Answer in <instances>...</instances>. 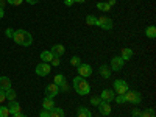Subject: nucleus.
Wrapping results in <instances>:
<instances>
[{
  "label": "nucleus",
  "instance_id": "1",
  "mask_svg": "<svg viewBox=\"0 0 156 117\" xmlns=\"http://www.w3.org/2000/svg\"><path fill=\"white\" fill-rule=\"evenodd\" d=\"M12 39L22 47H28L33 44V36L27 31V30H14V36Z\"/></svg>",
  "mask_w": 156,
  "mask_h": 117
},
{
  "label": "nucleus",
  "instance_id": "36",
  "mask_svg": "<svg viewBox=\"0 0 156 117\" xmlns=\"http://www.w3.org/2000/svg\"><path fill=\"white\" fill-rule=\"evenodd\" d=\"M39 117H50V114H48L47 109H42L41 112H39Z\"/></svg>",
  "mask_w": 156,
  "mask_h": 117
},
{
  "label": "nucleus",
  "instance_id": "43",
  "mask_svg": "<svg viewBox=\"0 0 156 117\" xmlns=\"http://www.w3.org/2000/svg\"><path fill=\"white\" fill-rule=\"evenodd\" d=\"M108 5H109V6H112V5H115V0H109V2H108Z\"/></svg>",
  "mask_w": 156,
  "mask_h": 117
},
{
  "label": "nucleus",
  "instance_id": "18",
  "mask_svg": "<svg viewBox=\"0 0 156 117\" xmlns=\"http://www.w3.org/2000/svg\"><path fill=\"white\" fill-rule=\"evenodd\" d=\"M120 58H122L123 61L131 59V58H133V50H131V48H122V55H120Z\"/></svg>",
  "mask_w": 156,
  "mask_h": 117
},
{
  "label": "nucleus",
  "instance_id": "32",
  "mask_svg": "<svg viewBox=\"0 0 156 117\" xmlns=\"http://www.w3.org/2000/svg\"><path fill=\"white\" fill-rule=\"evenodd\" d=\"M22 2H23V0H6V3H9L12 6H19Z\"/></svg>",
  "mask_w": 156,
  "mask_h": 117
},
{
  "label": "nucleus",
  "instance_id": "13",
  "mask_svg": "<svg viewBox=\"0 0 156 117\" xmlns=\"http://www.w3.org/2000/svg\"><path fill=\"white\" fill-rule=\"evenodd\" d=\"M50 51H51V53H53L55 56H61V55H64L66 48H64V45H62V44H55L53 47L50 48Z\"/></svg>",
  "mask_w": 156,
  "mask_h": 117
},
{
  "label": "nucleus",
  "instance_id": "25",
  "mask_svg": "<svg viewBox=\"0 0 156 117\" xmlns=\"http://www.w3.org/2000/svg\"><path fill=\"white\" fill-rule=\"evenodd\" d=\"M81 64V59L78 58V56H72L70 58V66H73V67H78Z\"/></svg>",
  "mask_w": 156,
  "mask_h": 117
},
{
  "label": "nucleus",
  "instance_id": "14",
  "mask_svg": "<svg viewBox=\"0 0 156 117\" xmlns=\"http://www.w3.org/2000/svg\"><path fill=\"white\" fill-rule=\"evenodd\" d=\"M8 111H9V114H19V112H22V108H20L19 103L14 100V101H9Z\"/></svg>",
  "mask_w": 156,
  "mask_h": 117
},
{
  "label": "nucleus",
  "instance_id": "24",
  "mask_svg": "<svg viewBox=\"0 0 156 117\" xmlns=\"http://www.w3.org/2000/svg\"><path fill=\"white\" fill-rule=\"evenodd\" d=\"M97 8H98L100 11H109V9H111V6H109L108 3H105V2H98V3H97Z\"/></svg>",
  "mask_w": 156,
  "mask_h": 117
},
{
  "label": "nucleus",
  "instance_id": "8",
  "mask_svg": "<svg viewBox=\"0 0 156 117\" xmlns=\"http://www.w3.org/2000/svg\"><path fill=\"white\" fill-rule=\"evenodd\" d=\"M78 75L80 76H83V78H87V76H90L92 75V67L89 66V64H80L78 66Z\"/></svg>",
  "mask_w": 156,
  "mask_h": 117
},
{
  "label": "nucleus",
  "instance_id": "6",
  "mask_svg": "<svg viewBox=\"0 0 156 117\" xmlns=\"http://www.w3.org/2000/svg\"><path fill=\"white\" fill-rule=\"evenodd\" d=\"M97 25L101 27L103 30H111L112 28V20L106 16H101V17H97Z\"/></svg>",
  "mask_w": 156,
  "mask_h": 117
},
{
  "label": "nucleus",
  "instance_id": "3",
  "mask_svg": "<svg viewBox=\"0 0 156 117\" xmlns=\"http://www.w3.org/2000/svg\"><path fill=\"white\" fill-rule=\"evenodd\" d=\"M123 95H125V101L126 103H134V105H139V103L142 101V95L139 92H136V90H126Z\"/></svg>",
  "mask_w": 156,
  "mask_h": 117
},
{
  "label": "nucleus",
  "instance_id": "44",
  "mask_svg": "<svg viewBox=\"0 0 156 117\" xmlns=\"http://www.w3.org/2000/svg\"><path fill=\"white\" fill-rule=\"evenodd\" d=\"M73 2H76V3H83V2H86V0H73Z\"/></svg>",
  "mask_w": 156,
  "mask_h": 117
},
{
  "label": "nucleus",
  "instance_id": "16",
  "mask_svg": "<svg viewBox=\"0 0 156 117\" xmlns=\"http://www.w3.org/2000/svg\"><path fill=\"white\" fill-rule=\"evenodd\" d=\"M53 56H55V55L51 53L50 50H44L42 53H41V59H42V62H48V64H50L51 59H53Z\"/></svg>",
  "mask_w": 156,
  "mask_h": 117
},
{
  "label": "nucleus",
  "instance_id": "35",
  "mask_svg": "<svg viewBox=\"0 0 156 117\" xmlns=\"http://www.w3.org/2000/svg\"><path fill=\"white\" fill-rule=\"evenodd\" d=\"M131 114H133V117H140L142 111L140 109H131Z\"/></svg>",
  "mask_w": 156,
  "mask_h": 117
},
{
  "label": "nucleus",
  "instance_id": "5",
  "mask_svg": "<svg viewBox=\"0 0 156 117\" xmlns=\"http://www.w3.org/2000/svg\"><path fill=\"white\" fill-rule=\"evenodd\" d=\"M50 70H51V66L48 62H41V64H37V66H36V73L39 76H47L50 73Z\"/></svg>",
  "mask_w": 156,
  "mask_h": 117
},
{
  "label": "nucleus",
  "instance_id": "40",
  "mask_svg": "<svg viewBox=\"0 0 156 117\" xmlns=\"http://www.w3.org/2000/svg\"><path fill=\"white\" fill-rule=\"evenodd\" d=\"M5 16V8H0V19Z\"/></svg>",
  "mask_w": 156,
  "mask_h": 117
},
{
  "label": "nucleus",
  "instance_id": "30",
  "mask_svg": "<svg viewBox=\"0 0 156 117\" xmlns=\"http://www.w3.org/2000/svg\"><path fill=\"white\" fill-rule=\"evenodd\" d=\"M90 103H92L94 106H98L100 103H101V98L100 97H92V98H90Z\"/></svg>",
  "mask_w": 156,
  "mask_h": 117
},
{
  "label": "nucleus",
  "instance_id": "4",
  "mask_svg": "<svg viewBox=\"0 0 156 117\" xmlns=\"http://www.w3.org/2000/svg\"><path fill=\"white\" fill-rule=\"evenodd\" d=\"M112 90H114V92H117V94H120V95H123L126 90H129V86H128V83L125 80H115Z\"/></svg>",
  "mask_w": 156,
  "mask_h": 117
},
{
  "label": "nucleus",
  "instance_id": "38",
  "mask_svg": "<svg viewBox=\"0 0 156 117\" xmlns=\"http://www.w3.org/2000/svg\"><path fill=\"white\" fill-rule=\"evenodd\" d=\"M64 3H66L67 6H72V5H73L75 2H73V0H64Z\"/></svg>",
  "mask_w": 156,
  "mask_h": 117
},
{
  "label": "nucleus",
  "instance_id": "15",
  "mask_svg": "<svg viewBox=\"0 0 156 117\" xmlns=\"http://www.w3.org/2000/svg\"><path fill=\"white\" fill-rule=\"evenodd\" d=\"M0 89H3V90L11 89V80L8 76H0Z\"/></svg>",
  "mask_w": 156,
  "mask_h": 117
},
{
  "label": "nucleus",
  "instance_id": "28",
  "mask_svg": "<svg viewBox=\"0 0 156 117\" xmlns=\"http://www.w3.org/2000/svg\"><path fill=\"white\" fill-rule=\"evenodd\" d=\"M8 115H9L8 106H0V117H8Z\"/></svg>",
  "mask_w": 156,
  "mask_h": 117
},
{
  "label": "nucleus",
  "instance_id": "27",
  "mask_svg": "<svg viewBox=\"0 0 156 117\" xmlns=\"http://www.w3.org/2000/svg\"><path fill=\"white\" fill-rule=\"evenodd\" d=\"M86 23L87 25H97V17L95 16H87L86 17Z\"/></svg>",
  "mask_w": 156,
  "mask_h": 117
},
{
  "label": "nucleus",
  "instance_id": "22",
  "mask_svg": "<svg viewBox=\"0 0 156 117\" xmlns=\"http://www.w3.org/2000/svg\"><path fill=\"white\" fill-rule=\"evenodd\" d=\"M5 95H6V100H9V101H14L16 97H17V95H16V90L12 89V87L8 89V90H5Z\"/></svg>",
  "mask_w": 156,
  "mask_h": 117
},
{
  "label": "nucleus",
  "instance_id": "23",
  "mask_svg": "<svg viewBox=\"0 0 156 117\" xmlns=\"http://www.w3.org/2000/svg\"><path fill=\"white\" fill-rule=\"evenodd\" d=\"M53 83H55V84H58V86H61L62 83H66V76L61 75V73L55 75V80H53Z\"/></svg>",
  "mask_w": 156,
  "mask_h": 117
},
{
  "label": "nucleus",
  "instance_id": "12",
  "mask_svg": "<svg viewBox=\"0 0 156 117\" xmlns=\"http://www.w3.org/2000/svg\"><path fill=\"white\" fill-rule=\"evenodd\" d=\"M53 108H55V100L51 98V97H45L42 100V109L50 111V109H53Z\"/></svg>",
  "mask_w": 156,
  "mask_h": 117
},
{
  "label": "nucleus",
  "instance_id": "9",
  "mask_svg": "<svg viewBox=\"0 0 156 117\" xmlns=\"http://www.w3.org/2000/svg\"><path fill=\"white\" fill-rule=\"evenodd\" d=\"M114 97H115V92H114L112 89H103L101 94H100L101 101H108V103H111L114 100Z\"/></svg>",
  "mask_w": 156,
  "mask_h": 117
},
{
  "label": "nucleus",
  "instance_id": "39",
  "mask_svg": "<svg viewBox=\"0 0 156 117\" xmlns=\"http://www.w3.org/2000/svg\"><path fill=\"white\" fill-rule=\"evenodd\" d=\"M25 2L30 3V5H34V3H37V2H39V0H25Z\"/></svg>",
  "mask_w": 156,
  "mask_h": 117
},
{
  "label": "nucleus",
  "instance_id": "45",
  "mask_svg": "<svg viewBox=\"0 0 156 117\" xmlns=\"http://www.w3.org/2000/svg\"><path fill=\"white\" fill-rule=\"evenodd\" d=\"M106 117H108V115H106Z\"/></svg>",
  "mask_w": 156,
  "mask_h": 117
},
{
  "label": "nucleus",
  "instance_id": "31",
  "mask_svg": "<svg viewBox=\"0 0 156 117\" xmlns=\"http://www.w3.org/2000/svg\"><path fill=\"white\" fill-rule=\"evenodd\" d=\"M114 100L119 103V105H122V103H126V101H125V95H120V94L117 95V97H114Z\"/></svg>",
  "mask_w": 156,
  "mask_h": 117
},
{
  "label": "nucleus",
  "instance_id": "21",
  "mask_svg": "<svg viewBox=\"0 0 156 117\" xmlns=\"http://www.w3.org/2000/svg\"><path fill=\"white\" fill-rule=\"evenodd\" d=\"M145 34H147V37H150V39H154V37H156V28H154V25H150V27L145 28Z\"/></svg>",
  "mask_w": 156,
  "mask_h": 117
},
{
  "label": "nucleus",
  "instance_id": "34",
  "mask_svg": "<svg viewBox=\"0 0 156 117\" xmlns=\"http://www.w3.org/2000/svg\"><path fill=\"white\" fill-rule=\"evenodd\" d=\"M6 100V95H5V90L3 89H0V103H3Z\"/></svg>",
  "mask_w": 156,
  "mask_h": 117
},
{
  "label": "nucleus",
  "instance_id": "10",
  "mask_svg": "<svg viewBox=\"0 0 156 117\" xmlns=\"http://www.w3.org/2000/svg\"><path fill=\"white\" fill-rule=\"evenodd\" d=\"M123 64H125V61L120 58V56H114L112 59H111V70H120L122 67H123Z\"/></svg>",
  "mask_w": 156,
  "mask_h": 117
},
{
  "label": "nucleus",
  "instance_id": "37",
  "mask_svg": "<svg viewBox=\"0 0 156 117\" xmlns=\"http://www.w3.org/2000/svg\"><path fill=\"white\" fill-rule=\"evenodd\" d=\"M59 90H64V92H66V90H69V86H67V81H66V83H62V84L59 86Z\"/></svg>",
  "mask_w": 156,
  "mask_h": 117
},
{
  "label": "nucleus",
  "instance_id": "26",
  "mask_svg": "<svg viewBox=\"0 0 156 117\" xmlns=\"http://www.w3.org/2000/svg\"><path fill=\"white\" fill-rule=\"evenodd\" d=\"M140 117H156V114L153 109H145V111H142Z\"/></svg>",
  "mask_w": 156,
  "mask_h": 117
},
{
  "label": "nucleus",
  "instance_id": "11",
  "mask_svg": "<svg viewBox=\"0 0 156 117\" xmlns=\"http://www.w3.org/2000/svg\"><path fill=\"white\" fill-rule=\"evenodd\" d=\"M98 109H100V112L103 114V115H109L111 114V111H112V108H111V105H109V103L108 101H101L100 103V105H98Z\"/></svg>",
  "mask_w": 156,
  "mask_h": 117
},
{
  "label": "nucleus",
  "instance_id": "42",
  "mask_svg": "<svg viewBox=\"0 0 156 117\" xmlns=\"http://www.w3.org/2000/svg\"><path fill=\"white\" fill-rule=\"evenodd\" d=\"M12 117H27V115H23L22 112H19V114H12Z\"/></svg>",
  "mask_w": 156,
  "mask_h": 117
},
{
  "label": "nucleus",
  "instance_id": "2",
  "mask_svg": "<svg viewBox=\"0 0 156 117\" xmlns=\"http://www.w3.org/2000/svg\"><path fill=\"white\" fill-rule=\"evenodd\" d=\"M73 89H75V92L76 94H80V95H87L89 92H90V86H89V83L86 81V78H83V76H75L73 78Z\"/></svg>",
  "mask_w": 156,
  "mask_h": 117
},
{
  "label": "nucleus",
  "instance_id": "19",
  "mask_svg": "<svg viewBox=\"0 0 156 117\" xmlns=\"http://www.w3.org/2000/svg\"><path fill=\"white\" fill-rule=\"evenodd\" d=\"M76 114H78V117H92V114H90V111L87 109V108H84V106H80L76 109Z\"/></svg>",
  "mask_w": 156,
  "mask_h": 117
},
{
  "label": "nucleus",
  "instance_id": "33",
  "mask_svg": "<svg viewBox=\"0 0 156 117\" xmlns=\"http://www.w3.org/2000/svg\"><path fill=\"white\" fill-rule=\"evenodd\" d=\"M5 34H6V37H12V36H14V30H12V28H6Z\"/></svg>",
  "mask_w": 156,
  "mask_h": 117
},
{
  "label": "nucleus",
  "instance_id": "29",
  "mask_svg": "<svg viewBox=\"0 0 156 117\" xmlns=\"http://www.w3.org/2000/svg\"><path fill=\"white\" fill-rule=\"evenodd\" d=\"M61 64V59H59V56H53V59L50 61V66H59Z\"/></svg>",
  "mask_w": 156,
  "mask_h": 117
},
{
  "label": "nucleus",
  "instance_id": "41",
  "mask_svg": "<svg viewBox=\"0 0 156 117\" xmlns=\"http://www.w3.org/2000/svg\"><path fill=\"white\" fill-rule=\"evenodd\" d=\"M5 3H6V0H0V8H5Z\"/></svg>",
  "mask_w": 156,
  "mask_h": 117
},
{
  "label": "nucleus",
  "instance_id": "17",
  "mask_svg": "<svg viewBox=\"0 0 156 117\" xmlns=\"http://www.w3.org/2000/svg\"><path fill=\"white\" fill-rule=\"evenodd\" d=\"M48 114H50V117H64V109L55 106L53 109H50V111H48Z\"/></svg>",
  "mask_w": 156,
  "mask_h": 117
},
{
  "label": "nucleus",
  "instance_id": "20",
  "mask_svg": "<svg viewBox=\"0 0 156 117\" xmlns=\"http://www.w3.org/2000/svg\"><path fill=\"white\" fill-rule=\"evenodd\" d=\"M100 73H101L103 78H109V76H111V69H109V66L103 64V66L100 67Z\"/></svg>",
  "mask_w": 156,
  "mask_h": 117
},
{
  "label": "nucleus",
  "instance_id": "7",
  "mask_svg": "<svg viewBox=\"0 0 156 117\" xmlns=\"http://www.w3.org/2000/svg\"><path fill=\"white\" fill-rule=\"evenodd\" d=\"M59 94V86L58 84H55V83H50V84H47L45 86V95L47 97H56Z\"/></svg>",
  "mask_w": 156,
  "mask_h": 117
}]
</instances>
